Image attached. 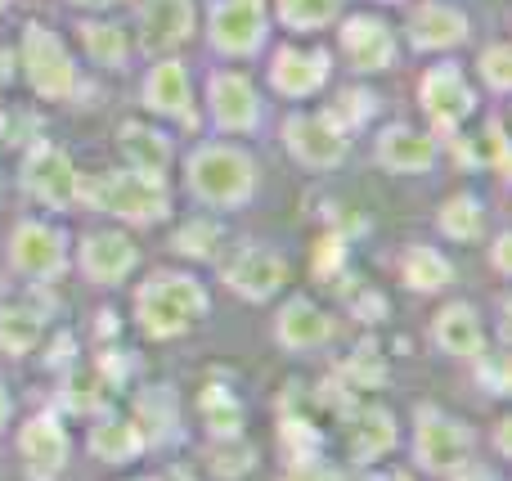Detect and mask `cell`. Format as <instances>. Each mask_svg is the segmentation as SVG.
<instances>
[{
    "mask_svg": "<svg viewBox=\"0 0 512 481\" xmlns=\"http://www.w3.org/2000/svg\"><path fill=\"white\" fill-rule=\"evenodd\" d=\"M270 81L279 95L288 99H306L315 95L328 81V54L324 50H297V45H283L270 63Z\"/></svg>",
    "mask_w": 512,
    "mask_h": 481,
    "instance_id": "20",
    "label": "cell"
},
{
    "mask_svg": "<svg viewBox=\"0 0 512 481\" xmlns=\"http://www.w3.org/2000/svg\"><path fill=\"white\" fill-rule=\"evenodd\" d=\"M283 144L310 171H333L351 153V140H346V126L337 122V113H292L283 122Z\"/></svg>",
    "mask_w": 512,
    "mask_h": 481,
    "instance_id": "5",
    "label": "cell"
},
{
    "mask_svg": "<svg viewBox=\"0 0 512 481\" xmlns=\"http://www.w3.org/2000/svg\"><path fill=\"white\" fill-rule=\"evenodd\" d=\"M409 41H414V50H454V45L468 41V18L459 5L423 0L409 14Z\"/></svg>",
    "mask_w": 512,
    "mask_h": 481,
    "instance_id": "18",
    "label": "cell"
},
{
    "mask_svg": "<svg viewBox=\"0 0 512 481\" xmlns=\"http://www.w3.org/2000/svg\"><path fill=\"white\" fill-rule=\"evenodd\" d=\"M81 275L90 279V284H122L126 275L135 270V261H140V248H135L131 239H126L122 230H95L81 239Z\"/></svg>",
    "mask_w": 512,
    "mask_h": 481,
    "instance_id": "12",
    "label": "cell"
},
{
    "mask_svg": "<svg viewBox=\"0 0 512 481\" xmlns=\"http://www.w3.org/2000/svg\"><path fill=\"white\" fill-rule=\"evenodd\" d=\"M477 68H481V81H486L495 95H508V45L504 41H495V45H486L481 50V59H477Z\"/></svg>",
    "mask_w": 512,
    "mask_h": 481,
    "instance_id": "34",
    "label": "cell"
},
{
    "mask_svg": "<svg viewBox=\"0 0 512 481\" xmlns=\"http://www.w3.org/2000/svg\"><path fill=\"white\" fill-rule=\"evenodd\" d=\"M432 338L445 356H459V360H477L486 351V329H481L477 311L468 302H450L445 311H436Z\"/></svg>",
    "mask_w": 512,
    "mask_h": 481,
    "instance_id": "23",
    "label": "cell"
},
{
    "mask_svg": "<svg viewBox=\"0 0 512 481\" xmlns=\"http://www.w3.org/2000/svg\"><path fill=\"white\" fill-rule=\"evenodd\" d=\"M477 162L481 167H490L495 176H504L508 171V140H504V122H499V117H490L486 135L477 140Z\"/></svg>",
    "mask_w": 512,
    "mask_h": 481,
    "instance_id": "33",
    "label": "cell"
},
{
    "mask_svg": "<svg viewBox=\"0 0 512 481\" xmlns=\"http://www.w3.org/2000/svg\"><path fill=\"white\" fill-rule=\"evenodd\" d=\"M436 225H441V234L454 243H477L481 234H486V207H481V198H472V194H454L441 203Z\"/></svg>",
    "mask_w": 512,
    "mask_h": 481,
    "instance_id": "26",
    "label": "cell"
},
{
    "mask_svg": "<svg viewBox=\"0 0 512 481\" xmlns=\"http://www.w3.org/2000/svg\"><path fill=\"white\" fill-rule=\"evenodd\" d=\"M185 185L207 207H248L256 194V162L234 144H203L185 162Z\"/></svg>",
    "mask_w": 512,
    "mask_h": 481,
    "instance_id": "2",
    "label": "cell"
},
{
    "mask_svg": "<svg viewBox=\"0 0 512 481\" xmlns=\"http://www.w3.org/2000/svg\"><path fill=\"white\" fill-rule=\"evenodd\" d=\"M207 315V293L194 275H180V270H158L135 288V320L149 338L167 342L180 338L185 329H194Z\"/></svg>",
    "mask_w": 512,
    "mask_h": 481,
    "instance_id": "1",
    "label": "cell"
},
{
    "mask_svg": "<svg viewBox=\"0 0 512 481\" xmlns=\"http://www.w3.org/2000/svg\"><path fill=\"white\" fill-rule=\"evenodd\" d=\"M9 68H14V59H9V54H5V50H0V86H5V81H9V77H14V72H9Z\"/></svg>",
    "mask_w": 512,
    "mask_h": 481,
    "instance_id": "39",
    "label": "cell"
},
{
    "mask_svg": "<svg viewBox=\"0 0 512 481\" xmlns=\"http://www.w3.org/2000/svg\"><path fill=\"white\" fill-rule=\"evenodd\" d=\"M481 378H490V387H495V396H504L508 392V356H486L481 351Z\"/></svg>",
    "mask_w": 512,
    "mask_h": 481,
    "instance_id": "36",
    "label": "cell"
},
{
    "mask_svg": "<svg viewBox=\"0 0 512 481\" xmlns=\"http://www.w3.org/2000/svg\"><path fill=\"white\" fill-rule=\"evenodd\" d=\"M495 266H499V275H508V234L495 239Z\"/></svg>",
    "mask_w": 512,
    "mask_h": 481,
    "instance_id": "37",
    "label": "cell"
},
{
    "mask_svg": "<svg viewBox=\"0 0 512 481\" xmlns=\"http://www.w3.org/2000/svg\"><path fill=\"white\" fill-rule=\"evenodd\" d=\"M207 104H212V122L221 131H256L261 126V95L243 72H216L207 86Z\"/></svg>",
    "mask_w": 512,
    "mask_h": 481,
    "instance_id": "13",
    "label": "cell"
},
{
    "mask_svg": "<svg viewBox=\"0 0 512 481\" xmlns=\"http://www.w3.org/2000/svg\"><path fill=\"white\" fill-rule=\"evenodd\" d=\"M328 338H333V320L315 302H306V297H292L279 311V320H274V342L283 351H315Z\"/></svg>",
    "mask_w": 512,
    "mask_h": 481,
    "instance_id": "22",
    "label": "cell"
},
{
    "mask_svg": "<svg viewBox=\"0 0 512 481\" xmlns=\"http://www.w3.org/2000/svg\"><path fill=\"white\" fill-rule=\"evenodd\" d=\"M5 5H14V0H0V9H5Z\"/></svg>",
    "mask_w": 512,
    "mask_h": 481,
    "instance_id": "41",
    "label": "cell"
},
{
    "mask_svg": "<svg viewBox=\"0 0 512 481\" xmlns=\"http://www.w3.org/2000/svg\"><path fill=\"white\" fill-rule=\"evenodd\" d=\"M378 167L396 171V176H423L436 167V140L414 126H387L378 135V149H373Z\"/></svg>",
    "mask_w": 512,
    "mask_h": 481,
    "instance_id": "19",
    "label": "cell"
},
{
    "mask_svg": "<svg viewBox=\"0 0 512 481\" xmlns=\"http://www.w3.org/2000/svg\"><path fill=\"white\" fill-rule=\"evenodd\" d=\"M9 266L27 279H54L68 266V239L45 221H18L9 230Z\"/></svg>",
    "mask_w": 512,
    "mask_h": 481,
    "instance_id": "9",
    "label": "cell"
},
{
    "mask_svg": "<svg viewBox=\"0 0 512 481\" xmlns=\"http://www.w3.org/2000/svg\"><path fill=\"white\" fill-rule=\"evenodd\" d=\"M9 414H14V401H9V392H5V383H0V432H5V423H9Z\"/></svg>",
    "mask_w": 512,
    "mask_h": 481,
    "instance_id": "38",
    "label": "cell"
},
{
    "mask_svg": "<svg viewBox=\"0 0 512 481\" xmlns=\"http://www.w3.org/2000/svg\"><path fill=\"white\" fill-rule=\"evenodd\" d=\"M41 333H45V320L32 306H5L0 311V351L5 356H27L41 342Z\"/></svg>",
    "mask_w": 512,
    "mask_h": 481,
    "instance_id": "27",
    "label": "cell"
},
{
    "mask_svg": "<svg viewBox=\"0 0 512 481\" xmlns=\"http://www.w3.org/2000/svg\"><path fill=\"white\" fill-rule=\"evenodd\" d=\"M77 167H72V158L59 149V144L41 140L27 149L23 158V189L36 198V203L54 207V212H63V207L77 203Z\"/></svg>",
    "mask_w": 512,
    "mask_h": 481,
    "instance_id": "8",
    "label": "cell"
},
{
    "mask_svg": "<svg viewBox=\"0 0 512 481\" xmlns=\"http://www.w3.org/2000/svg\"><path fill=\"white\" fill-rule=\"evenodd\" d=\"M144 450V432L135 419H117V414H108V419H99V428L90 432V455L99 459V464H131L135 455Z\"/></svg>",
    "mask_w": 512,
    "mask_h": 481,
    "instance_id": "24",
    "label": "cell"
},
{
    "mask_svg": "<svg viewBox=\"0 0 512 481\" xmlns=\"http://www.w3.org/2000/svg\"><path fill=\"white\" fill-rule=\"evenodd\" d=\"M99 387H104V383H99L95 369H90V374H86V369H77V378H72V387H68V405H72V410H95V405H99Z\"/></svg>",
    "mask_w": 512,
    "mask_h": 481,
    "instance_id": "35",
    "label": "cell"
},
{
    "mask_svg": "<svg viewBox=\"0 0 512 481\" xmlns=\"http://www.w3.org/2000/svg\"><path fill=\"white\" fill-rule=\"evenodd\" d=\"M400 275H405V284L414 288V293H441L454 279V266L436 248L414 243V248H405V257H400Z\"/></svg>",
    "mask_w": 512,
    "mask_h": 481,
    "instance_id": "25",
    "label": "cell"
},
{
    "mask_svg": "<svg viewBox=\"0 0 512 481\" xmlns=\"http://www.w3.org/2000/svg\"><path fill=\"white\" fill-rule=\"evenodd\" d=\"M194 36V0H144L140 45L149 54H167Z\"/></svg>",
    "mask_w": 512,
    "mask_h": 481,
    "instance_id": "16",
    "label": "cell"
},
{
    "mask_svg": "<svg viewBox=\"0 0 512 481\" xmlns=\"http://www.w3.org/2000/svg\"><path fill=\"white\" fill-rule=\"evenodd\" d=\"M72 5H86V9H104V5H113V0H72Z\"/></svg>",
    "mask_w": 512,
    "mask_h": 481,
    "instance_id": "40",
    "label": "cell"
},
{
    "mask_svg": "<svg viewBox=\"0 0 512 481\" xmlns=\"http://www.w3.org/2000/svg\"><path fill=\"white\" fill-rule=\"evenodd\" d=\"M203 423L216 432V437H239V401H234L225 387H207L203 396Z\"/></svg>",
    "mask_w": 512,
    "mask_h": 481,
    "instance_id": "31",
    "label": "cell"
},
{
    "mask_svg": "<svg viewBox=\"0 0 512 481\" xmlns=\"http://www.w3.org/2000/svg\"><path fill=\"white\" fill-rule=\"evenodd\" d=\"M81 45L99 68H122L126 63V36L113 23H81Z\"/></svg>",
    "mask_w": 512,
    "mask_h": 481,
    "instance_id": "28",
    "label": "cell"
},
{
    "mask_svg": "<svg viewBox=\"0 0 512 481\" xmlns=\"http://www.w3.org/2000/svg\"><path fill=\"white\" fill-rule=\"evenodd\" d=\"M396 446V423H391L387 410H369L360 419V432H355V459H378Z\"/></svg>",
    "mask_w": 512,
    "mask_h": 481,
    "instance_id": "29",
    "label": "cell"
},
{
    "mask_svg": "<svg viewBox=\"0 0 512 481\" xmlns=\"http://www.w3.org/2000/svg\"><path fill=\"white\" fill-rule=\"evenodd\" d=\"M117 149H122V158H126V171H135V176L162 185L167 162H171V140L158 131V126L126 122L122 131H117Z\"/></svg>",
    "mask_w": 512,
    "mask_h": 481,
    "instance_id": "21",
    "label": "cell"
},
{
    "mask_svg": "<svg viewBox=\"0 0 512 481\" xmlns=\"http://www.w3.org/2000/svg\"><path fill=\"white\" fill-rule=\"evenodd\" d=\"M342 54L355 72H387L396 63V36L382 18L351 14L342 23Z\"/></svg>",
    "mask_w": 512,
    "mask_h": 481,
    "instance_id": "14",
    "label": "cell"
},
{
    "mask_svg": "<svg viewBox=\"0 0 512 481\" xmlns=\"http://www.w3.org/2000/svg\"><path fill=\"white\" fill-rule=\"evenodd\" d=\"M18 455H23V464L32 477H59L63 468H68L72 441H68V432H63L59 419L36 414V419H27L23 432H18Z\"/></svg>",
    "mask_w": 512,
    "mask_h": 481,
    "instance_id": "15",
    "label": "cell"
},
{
    "mask_svg": "<svg viewBox=\"0 0 512 481\" xmlns=\"http://www.w3.org/2000/svg\"><path fill=\"white\" fill-rule=\"evenodd\" d=\"M342 14V0H279V18L297 32H315V27H328Z\"/></svg>",
    "mask_w": 512,
    "mask_h": 481,
    "instance_id": "30",
    "label": "cell"
},
{
    "mask_svg": "<svg viewBox=\"0 0 512 481\" xmlns=\"http://www.w3.org/2000/svg\"><path fill=\"white\" fill-rule=\"evenodd\" d=\"M144 108L158 117H176V122L194 126V95H189V77L180 59H158L144 77Z\"/></svg>",
    "mask_w": 512,
    "mask_h": 481,
    "instance_id": "17",
    "label": "cell"
},
{
    "mask_svg": "<svg viewBox=\"0 0 512 481\" xmlns=\"http://www.w3.org/2000/svg\"><path fill=\"white\" fill-rule=\"evenodd\" d=\"M77 198L108 216H122L131 225H144V221H162L171 212L167 203V189L153 185V180L135 176V171H104V176H86L77 180Z\"/></svg>",
    "mask_w": 512,
    "mask_h": 481,
    "instance_id": "3",
    "label": "cell"
},
{
    "mask_svg": "<svg viewBox=\"0 0 512 481\" xmlns=\"http://www.w3.org/2000/svg\"><path fill=\"white\" fill-rule=\"evenodd\" d=\"M18 59H23L27 86L36 90L41 99H72L77 95V63H72L68 45L41 23L23 27V45H18Z\"/></svg>",
    "mask_w": 512,
    "mask_h": 481,
    "instance_id": "4",
    "label": "cell"
},
{
    "mask_svg": "<svg viewBox=\"0 0 512 481\" xmlns=\"http://www.w3.org/2000/svg\"><path fill=\"white\" fill-rule=\"evenodd\" d=\"M283 284H288V261L274 248L248 243V248H239L225 261V288L239 293L243 302H270Z\"/></svg>",
    "mask_w": 512,
    "mask_h": 481,
    "instance_id": "10",
    "label": "cell"
},
{
    "mask_svg": "<svg viewBox=\"0 0 512 481\" xmlns=\"http://www.w3.org/2000/svg\"><path fill=\"white\" fill-rule=\"evenodd\" d=\"M414 455L427 473L459 477L472 455V432L463 428L459 419H450V414L423 405V410H418V428H414Z\"/></svg>",
    "mask_w": 512,
    "mask_h": 481,
    "instance_id": "6",
    "label": "cell"
},
{
    "mask_svg": "<svg viewBox=\"0 0 512 481\" xmlns=\"http://www.w3.org/2000/svg\"><path fill=\"white\" fill-rule=\"evenodd\" d=\"M265 32H270V9L265 0H216L212 5V23H207V36L221 54H234V59H248L265 45Z\"/></svg>",
    "mask_w": 512,
    "mask_h": 481,
    "instance_id": "7",
    "label": "cell"
},
{
    "mask_svg": "<svg viewBox=\"0 0 512 481\" xmlns=\"http://www.w3.org/2000/svg\"><path fill=\"white\" fill-rule=\"evenodd\" d=\"M216 243H221V225H212V221H194V225H185V230L176 234V252H180V257L207 261L216 252Z\"/></svg>",
    "mask_w": 512,
    "mask_h": 481,
    "instance_id": "32",
    "label": "cell"
},
{
    "mask_svg": "<svg viewBox=\"0 0 512 481\" xmlns=\"http://www.w3.org/2000/svg\"><path fill=\"white\" fill-rule=\"evenodd\" d=\"M418 99H423L427 117H432L441 131H454V126H459L463 117H472V108H477V95H472L459 63H441V68L427 72L423 86H418Z\"/></svg>",
    "mask_w": 512,
    "mask_h": 481,
    "instance_id": "11",
    "label": "cell"
}]
</instances>
